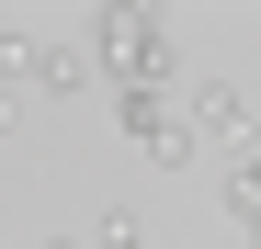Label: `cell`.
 I'll return each instance as SVG.
<instances>
[{
	"label": "cell",
	"instance_id": "6da1fadb",
	"mask_svg": "<svg viewBox=\"0 0 261 249\" xmlns=\"http://www.w3.org/2000/svg\"><path fill=\"white\" fill-rule=\"evenodd\" d=\"M91 68L114 91H170V23L159 12H91Z\"/></svg>",
	"mask_w": 261,
	"mask_h": 249
},
{
	"label": "cell",
	"instance_id": "8992f818",
	"mask_svg": "<svg viewBox=\"0 0 261 249\" xmlns=\"http://www.w3.org/2000/svg\"><path fill=\"white\" fill-rule=\"evenodd\" d=\"M34 57H46V34H23V23H0V79H12V68H34Z\"/></svg>",
	"mask_w": 261,
	"mask_h": 249
},
{
	"label": "cell",
	"instance_id": "277c9868",
	"mask_svg": "<svg viewBox=\"0 0 261 249\" xmlns=\"http://www.w3.org/2000/svg\"><path fill=\"white\" fill-rule=\"evenodd\" d=\"M34 79H46V91H57V102H80V91H91V79H102V68H91V57H80V46H46V57H34Z\"/></svg>",
	"mask_w": 261,
	"mask_h": 249
},
{
	"label": "cell",
	"instance_id": "7a4b0ae2",
	"mask_svg": "<svg viewBox=\"0 0 261 249\" xmlns=\"http://www.w3.org/2000/svg\"><path fill=\"white\" fill-rule=\"evenodd\" d=\"M182 124H193L204 147H227V159L261 147V102H250V79H182Z\"/></svg>",
	"mask_w": 261,
	"mask_h": 249
},
{
	"label": "cell",
	"instance_id": "3957f363",
	"mask_svg": "<svg viewBox=\"0 0 261 249\" xmlns=\"http://www.w3.org/2000/svg\"><path fill=\"white\" fill-rule=\"evenodd\" d=\"M227 227H239V249H261V147L227 159Z\"/></svg>",
	"mask_w": 261,
	"mask_h": 249
},
{
	"label": "cell",
	"instance_id": "5b68a950",
	"mask_svg": "<svg viewBox=\"0 0 261 249\" xmlns=\"http://www.w3.org/2000/svg\"><path fill=\"white\" fill-rule=\"evenodd\" d=\"M91 249H148V215H137V204H114V215H102V238Z\"/></svg>",
	"mask_w": 261,
	"mask_h": 249
},
{
	"label": "cell",
	"instance_id": "52a82bcc",
	"mask_svg": "<svg viewBox=\"0 0 261 249\" xmlns=\"http://www.w3.org/2000/svg\"><path fill=\"white\" fill-rule=\"evenodd\" d=\"M0 136H23V91H12V79H0Z\"/></svg>",
	"mask_w": 261,
	"mask_h": 249
},
{
	"label": "cell",
	"instance_id": "ba28073f",
	"mask_svg": "<svg viewBox=\"0 0 261 249\" xmlns=\"http://www.w3.org/2000/svg\"><path fill=\"white\" fill-rule=\"evenodd\" d=\"M34 249H80V238H34Z\"/></svg>",
	"mask_w": 261,
	"mask_h": 249
}]
</instances>
